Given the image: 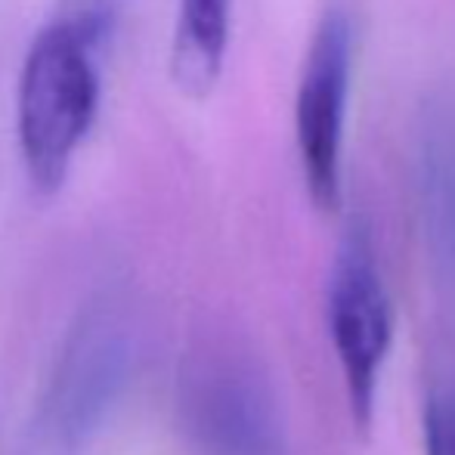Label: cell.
I'll return each mask as SVG.
<instances>
[{"label":"cell","instance_id":"cell-2","mask_svg":"<svg viewBox=\"0 0 455 455\" xmlns=\"http://www.w3.org/2000/svg\"><path fill=\"white\" fill-rule=\"evenodd\" d=\"M329 331L347 387L350 415L369 427L381 369L394 338V310L365 223H350L329 279Z\"/></svg>","mask_w":455,"mask_h":455},{"label":"cell","instance_id":"cell-1","mask_svg":"<svg viewBox=\"0 0 455 455\" xmlns=\"http://www.w3.org/2000/svg\"><path fill=\"white\" fill-rule=\"evenodd\" d=\"M100 22L62 19L35 37L16 93V133L37 192L66 183L100 108Z\"/></svg>","mask_w":455,"mask_h":455},{"label":"cell","instance_id":"cell-5","mask_svg":"<svg viewBox=\"0 0 455 455\" xmlns=\"http://www.w3.org/2000/svg\"><path fill=\"white\" fill-rule=\"evenodd\" d=\"M202 431L220 455H273V421L258 390L223 375L202 394Z\"/></svg>","mask_w":455,"mask_h":455},{"label":"cell","instance_id":"cell-6","mask_svg":"<svg viewBox=\"0 0 455 455\" xmlns=\"http://www.w3.org/2000/svg\"><path fill=\"white\" fill-rule=\"evenodd\" d=\"M425 186L446 245L455 254V108L437 112L425 127Z\"/></svg>","mask_w":455,"mask_h":455},{"label":"cell","instance_id":"cell-4","mask_svg":"<svg viewBox=\"0 0 455 455\" xmlns=\"http://www.w3.org/2000/svg\"><path fill=\"white\" fill-rule=\"evenodd\" d=\"M235 0H180L171 72L183 93L204 96L217 84L229 50Z\"/></svg>","mask_w":455,"mask_h":455},{"label":"cell","instance_id":"cell-3","mask_svg":"<svg viewBox=\"0 0 455 455\" xmlns=\"http://www.w3.org/2000/svg\"><path fill=\"white\" fill-rule=\"evenodd\" d=\"M350 78H354V22L341 4H331L310 37L294 96L300 171L319 211H335L341 204Z\"/></svg>","mask_w":455,"mask_h":455},{"label":"cell","instance_id":"cell-7","mask_svg":"<svg viewBox=\"0 0 455 455\" xmlns=\"http://www.w3.org/2000/svg\"><path fill=\"white\" fill-rule=\"evenodd\" d=\"M421 427H425V455H455V378L431 390Z\"/></svg>","mask_w":455,"mask_h":455}]
</instances>
